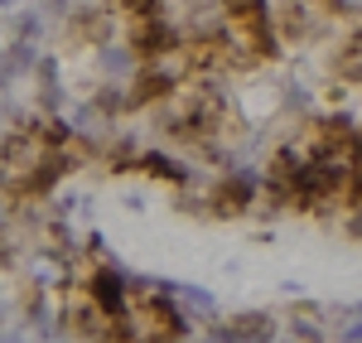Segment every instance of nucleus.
<instances>
[{"mask_svg": "<svg viewBox=\"0 0 362 343\" xmlns=\"http://www.w3.org/2000/svg\"><path fill=\"white\" fill-rule=\"evenodd\" d=\"M208 218H218V223H232V218H247L251 208L261 203V174L251 170V165H227L213 184H208Z\"/></svg>", "mask_w": 362, "mask_h": 343, "instance_id": "1", "label": "nucleus"}, {"mask_svg": "<svg viewBox=\"0 0 362 343\" xmlns=\"http://www.w3.org/2000/svg\"><path fill=\"white\" fill-rule=\"evenodd\" d=\"M136 174L155 179V184H169V189H189V179H194V170H189L179 155H169V150H140Z\"/></svg>", "mask_w": 362, "mask_h": 343, "instance_id": "4", "label": "nucleus"}, {"mask_svg": "<svg viewBox=\"0 0 362 343\" xmlns=\"http://www.w3.org/2000/svg\"><path fill=\"white\" fill-rule=\"evenodd\" d=\"M92 63H97V73H102L107 83H126V78L140 68L136 49H131L126 39H107V44H97V49H92Z\"/></svg>", "mask_w": 362, "mask_h": 343, "instance_id": "5", "label": "nucleus"}, {"mask_svg": "<svg viewBox=\"0 0 362 343\" xmlns=\"http://www.w3.org/2000/svg\"><path fill=\"white\" fill-rule=\"evenodd\" d=\"M116 10L107 0H78L68 15H63V39H68V49H97V44H107L116 39Z\"/></svg>", "mask_w": 362, "mask_h": 343, "instance_id": "2", "label": "nucleus"}, {"mask_svg": "<svg viewBox=\"0 0 362 343\" xmlns=\"http://www.w3.org/2000/svg\"><path fill=\"white\" fill-rule=\"evenodd\" d=\"M174 295H179V305H184V310H198L203 324H218V315H223V310H218V300H213L203 286H179Z\"/></svg>", "mask_w": 362, "mask_h": 343, "instance_id": "7", "label": "nucleus"}, {"mask_svg": "<svg viewBox=\"0 0 362 343\" xmlns=\"http://www.w3.org/2000/svg\"><path fill=\"white\" fill-rule=\"evenodd\" d=\"M10 39L39 44V39H44V10H39V5H34V10H25V5H20V10L10 15Z\"/></svg>", "mask_w": 362, "mask_h": 343, "instance_id": "6", "label": "nucleus"}, {"mask_svg": "<svg viewBox=\"0 0 362 343\" xmlns=\"http://www.w3.org/2000/svg\"><path fill=\"white\" fill-rule=\"evenodd\" d=\"M20 5H25V0H0V15H15Z\"/></svg>", "mask_w": 362, "mask_h": 343, "instance_id": "9", "label": "nucleus"}, {"mask_svg": "<svg viewBox=\"0 0 362 343\" xmlns=\"http://www.w3.org/2000/svg\"><path fill=\"white\" fill-rule=\"evenodd\" d=\"M116 10V20H126V15H165V0H107Z\"/></svg>", "mask_w": 362, "mask_h": 343, "instance_id": "8", "label": "nucleus"}, {"mask_svg": "<svg viewBox=\"0 0 362 343\" xmlns=\"http://www.w3.org/2000/svg\"><path fill=\"white\" fill-rule=\"evenodd\" d=\"M0 343H29L25 334H0Z\"/></svg>", "mask_w": 362, "mask_h": 343, "instance_id": "10", "label": "nucleus"}, {"mask_svg": "<svg viewBox=\"0 0 362 343\" xmlns=\"http://www.w3.org/2000/svg\"><path fill=\"white\" fill-rule=\"evenodd\" d=\"M83 290H87V300H92V305H97L107 319H112V324H121V319H126V310H131L126 276H121V266H116V261H102L97 271H87Z\"/></svg>", "mask_w": 362, "mask_h": 343, "instance_id": "3", "label": "nucleus"}]
</instances>
